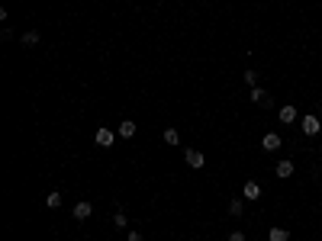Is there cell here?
Wrapping results in <instances>:
<instances>
[{
  "label": "cell",
  "mask_w": 322,
  "mask_h": 241,
  "mask_svg": "<svg viewBox=\"0 0 322 241\" xmlns=\"http://www.w3.org/2000/svg\"><path fill=\"white\" fill-rule=\"evenodd\" d=\"M319 132H322V119L316 113H306L303 116V135H310V139H313V135H319Z\"/></svg>",
  "instance_id": "6da1fadb"
},
{
  "label": "cell",
  "mask_w": 322,
  "mask_h": 241,
  "mask_svg": "<svg viewBox=\"0 0 322 241\" xmlns=\"http://www.w3.org/2000/svg\"><path fill=\"white\" fill-rule=\"evenodd\" d=\"M184 158H187V164L194 170H200L203 164H207V155H203V151H197V148H187V151H184Z\"/></svg>",
  "instance_id": "7a4b0ae2"
},
{
  "label": "cell",
  "mask_w": 322,
  "mask_h": 241,
  "mask_svg": "<svg viewBox=\"0 0 322 241\" xmlns=\"http://www.w3.org/2000/svg\"><path fill=\"white\" fill-rule=\"evenodd\" d=\"M242 78H245V84H248V87H255V84H258V71H245Z\"/></svg>",
  "instance_id": "e0dca14e"
},
{
  "label": "cell",
  "mask_w": 322,
  "mask_h": 241,
  "mask_svg": "<svg viewBox=\"0 0 322 241\" xmlns=\"http://www.w3.org/2000/svg\"><path fill=\"white\" fill-rule=\"evenodd\" d=\"M261 148H264V151H277V148H280V135H277V132H268V135L261 139Z\"/></svg>",
  "instance_id": "ba28073f"
},
{
  "label": "cell",
  "mask_w": 322,
  "mask_h": 241,
  "mask_svg": "<svg viewBox=\"0 0 322 241\" xmlns=\"http://www.w3.org/2000/svg\"><path fill=\"white\" fill-rule=\"evenodd\" d=\"M229 241H245V232H232V235H229Z\"/></svg>",
  "instance_id": "ac0fdd59"
},
{
  "label": "cell",
  "mask_w": 322,
  "mask_h": 241,
  "mask_svg": "<svg viewBox=\"0 0 322 241\" xmlns=\"http://www.w3.org/2000/svg\"><path fill=\"white\" fill-rule=\"evenodd\" d=\"M164 142H168V145H181V135H177V129H164Z\"/></svg>",
  "instance_id": "9a60e30c"
},
{
  "label": "cell",
  "mask_w": 322,
  "mask_h": 241,
  "mask_svg": "<svg viewBox=\"0 0 322 241\" xmlns=\"http://www.w3.org/2000/svg\"><path fill=\"white\" fill-rule=\"evenodd\" d=\"M242 199H261V183L248 180V183L242 187Z\"/></svg>",
  "instance_id": "277c9868"
},
{
  "label": "cell",
  "mask_w": 322,
  "mask_h": 241,
  "mask_svg": "<svg viewBox=\"0 0 322 241\" xmlns=\"http://www.w3.org/2000/svg\"><path fill=\"white\" fill-rule=\"evenodd\" d=\"M268 241H290V232H287L284 225H274V229L268 232Z\"/></svg>",
  "instance_id": "30bf717a"
},
{
  "label": "cell",
  "mask_w": 322,
  "mask_h": 241,
  "mask_svg": "<svg viewBox=\"0 0 322 241\" xmlns=\"http://www.w3.org/2000/svg\"><path fill=\"white\" fill-rule=\"evenodd\" d=\"M113 225H116V229H126V225H129V219H126V212H116V216H113Z\"/></svg>",
  "instance_id": "2e32d148"
},
{
  "label": "cell",
  "mask_w": 322,
  "mask_h": 241,
  "mask_svg": "<svg viewBox=\"0 0 322 241\" xmlns=\"http://www.w3.org/2000/svg\"><path fill=\"white\" fill-rule=\"evenodd\" d=\"M316 116H319V119H322V100L316 103Z\"/></svg>",
  "instance_id": "ffe728a7"
},
{
  "label": "cell",
  "mask_w": 322,
  "mask_h": 241,
  "mask_svg": "<svg viewBox=\"0 0 322 241\" xmlns=\"http://www.w3.org/2000/svg\"><path fill=\"white\" fill-rule=\"evenodd\" d=\"M113 139H116L113 129H97V145H100V148H109V145H113Z\"/></svg>",
  "instance_id": "9c48e42d"
},
{
  "label": "cell",
  "mask_w": 322,
  "mask_h": 241,
  "mask_svg": "<svg viewBox=\"0 0 322 241\" xmlns=\"http://www.w3.org/2000/svg\"><path fill=\"white\" fill-rule=\"evenodd\" d=\"M274 174L280 177V180H287V177H293V161H277V170Z\"/></svg>",
  "instance_id": "8fae6325"
},
{
  "label": "cell",
  "mask_w": 322,
  "mask_h": 241,
  "mask_svg": "<svg viewBox=\"0 0 322 241\" xmlns=\"http://www.w3.org/2000/svg\"><path fill=\"white\" fill-rule=\"evenodd\" d=\"M242 212H245V203L242 199H232L229 203V216H242Z\"/></svg>",
  "instance_id": "5bb4252c"
},
{
  "label": "cell",
  "mask_w": 322,
  "mask_h": 241,
  "mask_svg": "<svg viewBox=\"0 0 322 241\" xmlns=\"http://www.w3.org/2000/svg\"><path fill=\"white\" fill-rule=\"evenodd\" d=\"M135 132H139V126H135L132 119H122L119 122V139H132Z\"/></svg>",
  "instance_id": "52a82bcc"
},
{
  "label": "cell",
  "mask_w": 322,
  "mask_h": 241,
  "mask_svg": "<svg viewBox=\"0 0 322 241\" xmlns=\"http://www.w3.org/2000/svg\"><path fill=\"white\" fill-rule=\"evenodd\" d=\"M61 203H65V199H61V193H49V196H45V206H49V209H58Z\"/></svg>",
  "instance_id": "4fadbf2b"
},
{
  "label": "cell",
  "mask_w": 322,
  "mask_h": 241,
  "mask_svg": "<svg viewBox=\"0 0 322 241\" xmlns=\"http://www.w3.org/2000/svg\"><path fill=\"white\" fill-rule=\"evenodd\" d=\"M91 212H94V206H91V203H84V199H81V203H74V219H78V222L91 219Z\"/></svg>",
  "instance_id": "5b68a950"
},
{
  "label": "cell",
  "mask_w": 322,
  "mask_h": 241,
  "mask_svg": "<svg viewBox=\"0 0 322 241\" xmlns=\"http://www.w3.org/2000/svg\"><path fill=\"white\" fill-rule=\"evenodd\" d=\"M19 42H23L26 48H32V45H39V32H36V29H29V32H26V36H23V39H19Z\"/></svg>",
  "instance_id": "7c38bea8"
},
{
  "label": "cell",
  "mask_w": 322,
  "mask_h": 241,
  "mask_svg": "<svg viewBox=\"0 0 322 241\" xmlns=\"http://www.w3.org/2000/svg\"><path fill=\"white\" fill-rule=\"evenodd\" d=\"M129 241H142V235L139 232H129Z\"/></svg>",
  "instance_id": "d6986e66"
},
{
  "label": "cell",
  "mask_w": 322,
  "mask_h": 241,
  "mask_svg": "<svg viewBox=\"0 0 322 241\" xmlns=\"http://www.w3.org/2000/svg\"><path fill=\"white\" fill-rule=\"evenodd\" d=\"M251 103H258V106H274V100H271V93L268 90H261V87H251Z\"/></svg>",
  "instance_id": "3957f363"
},
{
  "label": "cell",
  "mask_w": 322,
  "mask_h": 241,
  "mask_svg": "<svg viewBox=\"0 0 322 241\" xmlns=\"http://www.w3.org/2000/svg\"><path fill=\"white\" fill-rule=\"evenodd\" d=\"M280 122H287V126H293V122H297V106H290V103H287V106H280Z\"/></svg>",
  "instance_id": "8992f818"
}]
</instances>
